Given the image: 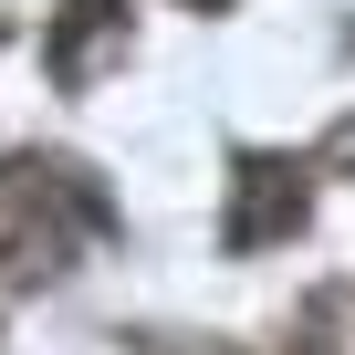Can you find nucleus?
Instances as JSON below:
<instances>
[{
    "label": "nucleus",
    "mask_w": 355,
    "mask_h": 355,
    "mask_svg": "<svg viewBox=\"0 0 355 355\" xmlns=\"http://www.w3.org/2000/svg\"><path fill=\"white\" fill-rule=\"evenodd\" d=\"M303 230V157H241L230 178V220H220V251H272Z\"/></svg>",
    "instance_id": "nucleus-1"
},
{
    "label": "nucleus",
    "mask_w": 355,
    "mask_h": 355,
    "mask_svg": "<svg viewBox=\"0 0 355 355\" xmlns=\"http://www.w3.org/2000/svg\"><path fill=\"white\" fill-rule=\"evenodd\" d=\"M125 53V0H63L53 32H42V73L63 94H94V73Z\"/></svg>",
    "instance_id": "nucleus-2"
}]
</instances>
